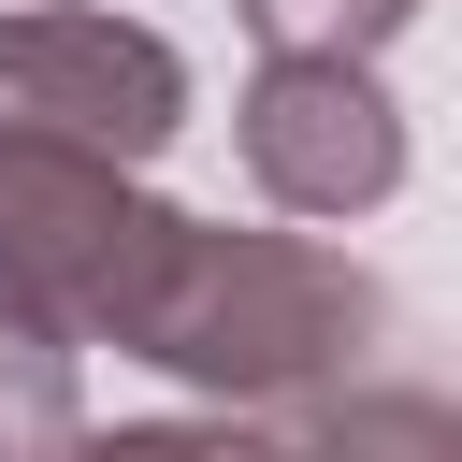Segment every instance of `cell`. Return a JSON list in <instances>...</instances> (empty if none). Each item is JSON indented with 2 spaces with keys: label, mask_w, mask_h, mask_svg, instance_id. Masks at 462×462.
Listing matches in <instances>:
<instances>
[{
  "label": "cell",
  "mask_w": 462,
  "mask_h": 462,
  "mask_svg": "<svg viewBox=\"0 0 462 462\" xmlns=\"http://www.w3.org/2000/svg\"><path fill=\"white\" fill-rule=\"evenodd\" d=\"M390 332V289L318 245V231H231V217H173V260L130 318V361H159L173 390L231 404V419H303L332 375H361Z\"/></svg>",
  "instance_id": "1"
},
{
  "label": "cell",
  "mask_w": 462,
  "mask_h": 462,
  "mask_svg": "<svg viewBox=\"0 0 462 462\" xmlns=\"http://www.w3.org/2000/svg\"><path fill=\"white\" fill-rule=\"evenodd\" d=\"M173 217L144 188V159L58 144V130H0V318H29L43 346H130Z\"/></svg>",
  "instance_id": "2"
},
{
  "label": "cell",
  "mask_w": 462,
  "mask_h": 462,
  "mask_svg": "<svg viewBox=\"0 0 462 462\" xmlns=\"http://www.w3.org/2000/svg\"><path fill=\"white\" fill-rule=\"evenodd\" d=\"M260 43H318V58H390L419 29V0H231Z\"/></svg>",
  "instance_id": "6"
},
{
  "label": "cell",
  "mask_w": 462,
  "mask_h": 462,
  "mask_svg": "<svg viewBox=\"0 0 462 462\" xmlns=\"http://www.w3.org/2000/svg\"><path fill=\"white\" fill-rule=\"evenodd\" d=\"M231 144L260 173L274 217H375L404 188V101L375 87V58H318V43H260L245 101H231Z\"/></svg>",
  "instance_id": "3"
},
{
  "label": "cell",
  "mask_w": 462,
  "mask_h": 462,
  "mask_svg": "<svg viewBox=\"0 0 462 462\" xmlns=\"http://www.w3.org/2000/svg\"><path fill=\"white\" fill-rule=\"evenodd\" d=\"M0 130H58V144H101V159H159L188 130V58L144 14L0 0Z\"/></svg>",
  "instance_id": "4"
},
{
  "label": "cell",
  "mask_w": 462,
  "mask_h": 462,
  "mask_svg": "<svg viewBox=\"0 0 462 462\" xmlns=\"http://www.w3.org/2000/svg\"><path fill=\"white\" fill-rule=\"evenodd\" d=\"M87 404H72V346H43L29 318H0V448H72Z\"/></svg>",
  "instance_id": "5"
}]
</instances>
